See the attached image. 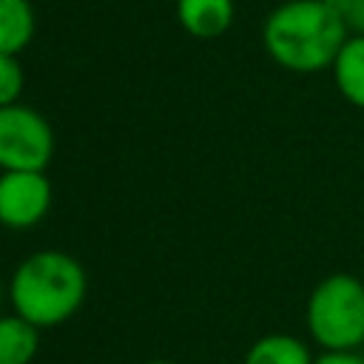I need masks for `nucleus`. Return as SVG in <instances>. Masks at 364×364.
<instances>
[{
    "label": "nucleus",
    "instance_id": "f257e3e1",
    "mask_svg": "<svg viewBox=\"0 0 364 364\" xmlns=\"http://www.w3.org/2000/svg\"><path fill=\"white\" fill-rule=\"evenodd\" d=\"M344 20L327 0H284L270 9L262 23V46L267 57L293 74H316L333 65L344 40Z\"/></svg>",
    "mask_w": 364,
    "mask_h": 364
},
{
    "label": "nucleus",
    "instance_id": "f03ea898",
    "mask_svg": "<svg viewBox=\"0 0 364 364\" xmlns=\"http://www.w3.org/2000/svg\"><path fill=\"white\" fill-rule=\"evenodd\" d=\"M85 293V267L54 247L26 256L9 279V301L14 313L40 330L68 321L82 307Z\"/></svg>",
    "mask_w": 364,
    "mask_h": 364
},
{
    "label": "nucleus",
    "instance_id": "7ed1b4c3",
    "mask_svg": "<svg viewBox=\"0 0 364 364\" xmlns=\"http://www.w3.org/2000/svg\"><path fill=\"white\" fill-rule=\"evenodd\" d=\"M307 333L324 353H358L364 347V287L350 273L324 276L307 296Z\"/></svg>",
    "mask_w": 364,
    "mask_h": 364
},
{
    "label": "nucleus",
    "instance_id": "20e7f679",
    "mask_svg": "<svg viewBox=\"0 0 364 364\" xmlns=\"http://www.w3.org/2000/svg\"><path fill=\"white\" fill-rule=\"evenodd\" d=\"M54 156L48 119L23 102L0 108V171H46Z\"/></svg>",
    "mask_w": 364,
    "mask_h": 364
},
{
    "label": "nucleus",
    "instance_id": "39448f33",
    "mask_svg": "<svg viewBox=\"0 0 364 364\" xmlns=\"http://www.w3.org/2000/svg\"><path fill=\"white\" fill-rule=\"evenodd\" d=\"M51 208L46 171H0V225L9 230L34 228Z\"/></svg>",
    "mask_w": 364,
    "mask_h": 364
},
{
    "label": "nucleus",
    "instance_id": "423d86ee",
    "mask_svg": "<svg viewBox=\"0 0 364 364\" xmlns=\"http://www.w3.org/2000/svg\"><path fill=\"white\" fill-rule=\"evenodd\" d=\"M233 0H176L179 26L196 40H216L233 26Z\"/></svg>",
    "mask_w": 364,
    "mask_h": 364
},
{
    "label": "nucleus",
    "instance_id": "0eeeda50",
    "mask_svg": "<svg viewBox=\"0 0 364 364\" xmlns=\"http://www.w3.org/2000/svg\"><path fill=\"white\" fill-rule=\"evenodd\" d=\"M333 82L344 102L364 111V34H350L330 65Z\"/></svg>",
    "mask_w": 364,
    "mask_h": 364
},
{
    "label": "nucleus",
    "instance_id": "6e6552de",
    "mask_svg": "<svg viewBox=\"0 0 364 364\" xmlns=\"http://www.w3.org/2000/svg\"><path fill=\"white\" fill-rule=\"evenodd\" d=\"M316 355L310 353L307 341L290 333H267L256 338L247 353L245 364H313Z\"/></svg>",
    "mask_w": 364,
    "mask_h": 364
},
{
    "label": "nucleus",
    "instance_id": "1a4fd4ad",
    "mask_svg": "<svg viewBox=\"0 0 364 364\" xmlns=\"http://www.w3.org/2000/svg\"><path fill=\"white\" fill-rule=\"evenodd\" d=\"M37 31L31 0H0V54H20Z\"/></svg>",
    "mask_w": 364,
    "mask_h": 364
},
{
    "label": "nucleus",
    "instance_id": "9d476101",
    "mask_svg": "<svg viewBox=\"0 0 364 364\" xmlns=\"http://www.w3.org/2000/svg\"><path fill=\"white\" fill-rule=\"evenodd\" d=\"M40 350V327L17 313L0 316V364H31Z\"/></svg>",
    "mask_w": 364,
    "mask_h": 364
},
{
    "label": "nucleus",
    "instance_id": "9b49d317",
    "mask_svg": "<svg viewBox=\"0 0 364 364\" xmlns=\"http://www.w3.org/2000/svg\"><path fill=\"white\" fill-rule=\"evenodd\" d=\"M26 85V71L17 54H0V108L20 102Z\"/></svg>",
    "mask_w": 364,
    "mask_h": 364
},
{
    "label": "nucleus",
    "instance_id": "f8f14e48",
    "mask_svg": "<svg viewBox=\"0 0 364 364\" xmlns=\"http://www.w3.org/2000/svg\"><path fill=\"white\" fill-rule=\"evenodd\" d=\"M350 34H364V0H327Z\"/></svg>",
    "mask_w": 364,
    "mask_h": 364
},
{
    "label": "nucleus",
    "instance_id": "ddd939ff",
    "mask_svg": "<svg viewBox=\"0 0 364 364\" xmlns=\"http://www.w3.org/2000/svg\"><path fill=\"white\" fill-rule=\"evenodd\" d=\"M313 364H364L358 353H321Z\"/></svg>",
    "mask_w": 364,
    "mask_h": 364
},
{
    "label": "nucleus",
    "instance_id": "4468645a",
    "mask_svg": "<svg viewBox=\"0 0 364 364\" xmlns=\"http://www.w3.org/2000/svg\"><path fill=\"white\" fill-rule=\"evenodd\" d=\"M145 364H179V361H168V358H154V361H145Z\"/></svg>",
    "mask_w": 364,
    "mask_h": 364
},
{
    "label": "nucleus",
    "instance_id": "2eb2a0df",
    "mask_svg": "<svg viewBox=\"0 0 364 364\" xmlns=\"http://www.w3.org/2000/svg\"><path fill=\"white\" fill-rule=\"evenodd\" d=\"M0 304H3V284H0Z\"/></svg>",
    "mask_w": 364,
    "mask_h": 364
},
{
    "label": "nucleus",
    "instance_id": "dca6fc26",
    "mask_svg": "<svg viewBox=\"0 0 364 364\" xmlns=\"http://www.w3.org/2000/svg\"><path fill=\"white\" fill-rule=\"evenodd\" d=\"M358 355H361V361H364V347H361V353H358Z\"/></svg>",
    "mask_w": 364,
    "mask_h": 364
},
{
    "label": "nucleus",
    "instance_id": "f3484780",
    "mask_svg": "<svg viewBox=\"0 0 364 364\" xmlns=\"http://www.w3.org/2000/svg\"><path fill=\"white\" fill-rule=\"evenodd\" d=\"M361 287H364V273H361Z\"/></svg>",
    "mask_w": 364,
    "mask_h": 364
}]
</instances>
